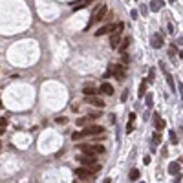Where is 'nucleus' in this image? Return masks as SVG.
Instances as JSON below:
<instances>
[{
    "mask_svg": "<svg viewBox=\"0 0 183 183\" xmlns=\"http://www.w3.org/2000/svg\"><path fill=\"white\" fill-rule=\"evenodd\" d=\"M82 137H84V136H82L81 132H73V134H72V139H73V141H79Z\"/></svg>",
    "mask_w": 183,
    "mask_h": 183,
    "instance_id": "21",
    "label": "nucleus"
},
{
    "mask_svg": "<svg viewBox=\"0 0 183 183\" xmlns=\"http://www.w3.org/2000/svg\"><path fill=\"white\" fill-rule=\"evenodd\" d=\"M152 104H154V101H152V94H148V95H146V106L150 108Z\"/></svg>",
    "mask_w": 183,
    "mask_h": 183,
    "instance_id": "23",
    "label": "nucleus"
},
{
    "mask_svg": "<svg viewBox=\"0 0 183 183\" xmlns=\"http://www.w3.org/2000/svg\"><path fill=\"white\" fill-rule=\"evenodd\" d=\"M73 183H79V181H73Z\"/></svg>",
    "mask_w": 183,
    "mask_h": 183,
    "instance_id": "30",
    "label": "nucleus"
},
{
    "mask_svg": "<svg viewBox=\"0 0 183 183\" xmlns=\"http://www.w3.org/2000/svg\"><path fill=\"white\" fill-rule=\"evenodd\" d=\"M84 154H90V156H97V154H102L104 152V146L102 145H79Z\"/></svg>",
    "mask_w": 183,
    "mask_h": 183,
    "instance_id": "3",
    "label": "nucleus"
},
{
    "mask_svg": "<svg viewBox=\"0 0 183 183\" xmlns=\"http://www.w3.org/2000/svg\"><path fill=\"white\" fill-rule=\"evenodd\" d=\"M84 101L88 102V104H92V106H97V108H102V106H104V101L99 99V97H95V95H88Z\"/></svg>",
    "mask_w": 183,
    "mask_h": 183,
    "instance_id": "8",
    "label": "nucleus"
},
{
    "mask_svg": "<svg viewBox=\"0 0 183 183\" xmlns=\"http://www.w3.org/2000/svg\"><path fill=\"white\" fill-rule=\"evenodd\" d=\"M106 11H108V7H106V6H99V7H97V11L94 13V17L90 19V22H88V28H86V29H90L92 26H95V24L102 22V19L106 17Z\"/></svg>",
    "mask_w": 183,
    "mask_h": 183,
    "instance_id": "1",
    "label": "nucleus"
},
{
    "mask_svg": "<svg viewBox=\"0 0 183 183\" xmlns=\"http://www.w3.org/2000/svg\"><path fill=\"white\" fill-rule=\"evenodd\" d=\"M95 92H97V90H95L94 86H88V84H86V86L82 88V94H84L86 97H88V95H95Z\"/></svg>",
    "mask_w": 183,
    "mask_h": 183,
    "instance_id": "15",
    "label": "nucleus"
},
{
    "mask_svg": "<svg viewBox=\"0 0 183 183\" xmlns=\"http://www.w3.org/2000/svg\"><path fill=\"white\" fill-rule=\"evenodd\" d=\"M88 115H90L92 119H97V117H101V114H99V112H92V114H88Z\"/></svg>",
    "mask_w": 183,
    "mask_h": 183,
    "instance_id": "26",
    "label": "nucleus"
},
{
    "mask_svg": "<svg viewBox=\"0 0 183 183\" xmlns=\"http://www.w3.org/2000/svg\"><path fill=\"white\" fill-rule=\"evenodd\" d=\"M152 141H154V145H159V134H154L152 136Z\"/></svg>",
    "mask_w": 183,
    "mask_h": 183,
    "instance_id": "25",
    "label": "nucleus"
},
{
    "mask_svg": "<svg viewBox=\"0 0 183 183\" xmlns=\"http://www.w3.org/2000/svg\"><path fill=\"white\" fill-rule=\"evenodd\" d=\"M139 176H141V172H139L137 168H132V170H130V180H132V181L139 180Z\"/></svg>",
    "mask_w": 183,
    "mask_h": 183,
    "instance_id": "19",
    "label": "nucleus"
},
{
    "mask_svg": "<svg viewBox=\"0 0 183 183\" xmlns=\"http://www.w3.org/2000/svg\"><path fill=\"white\" fill-rule=\"evenodd\" d=\"M90 2H94V0H81V2H75V4H73V11H79V9H82V7H86Z\"/></svg>",
    "mask_w": 183,
    "mask_h": 183,
    "instance_id": "11",
    "label": "nucleus"
},
{
    "mask_svg": "<svg viewBox=\"0 0 183 183\" xmlns=\"http://www.w3.org/2000/svg\"><path fill=\"white\" fill-rule=\"evenodd\" d=\"M0 108H2V101H0Z\"/></svg>",
    "mask_w": 183,
    "mask_h": 183,
    "instance_id": "29",
    "label": "nucleus"
},
{
    "mask_svg": "<svg viewBox=\"0 0 183 183\" xmlns=\"http://www.w3.org/2000/svg\"><path fill=\"white\" fill-rule=\"evenodd\" d=\"M55 123H57V124H66V123H68V117H66V115L57 117V119H55Z\"/></svg>",
    "mask_w": 183,
    "mask_h": 183,
    "instance_id": "22",
    "label": "nucleus"
},
{
    "mask_svg": "<svg viewBox=\"0 0 183 183\" xmlns=\"http://www.w3.org/2000/svg\"><path fill=\"white\" fill-rule=\"evenodd\" d=\"M90 121H92V117L86 115V117H79V119L75 121V124H77V126H86V124H90Z\"/></svg>",
    "mask_w": 183,
    "mask_h": 183,
    "instance_id": "14",
    "label": "nucleus"
},
{
    "mask_svg": "<svg viewBox=\"0 0 183 183\" xmlns=\"http://www.w3.org/2000/svg\"><path fill=\"white\" fill-rule=\"evenodd\" d=\"M154 123H156V128H158V130H163V128H165V121H163L158 114H154Z\"/></svg>",
    "mask_w": 183,
    "mask_h": 183,
    "instance_id": "13",
    "label": "nucleus"
},
{
    "mask_svg": "<svg viewBox=\"0 0 183 183\" xmlns=\"http://www.w3.org/2000/svg\"><path fill=\"white\" fill-rule=\"evenodd\" d=\"M77 159H79L84 167H90V165L97 163V158H95V156H90V154H82V156H79Z\"/></svg>",
    "mask_w": 183,
    "mask_h": 183,
    "instance_id": "6",
    "label": "nucleus"
},
{
    "mask_svg": "<svg viewBox=\"0 0 183 183\" xmlns=\"http://www.w3.org/2000/svg\"><path fill=\"white\" fill-rule=\"evenodd\" d=\"M161 35H159V33H156V35H154V39H152V46H154V48H161Z\"/></svg>",
    "mask_w": 183,
    "mask_h": 183,
    "instance_id": "18",
    "label": "nucleus"
},
{
    "mask_svg": "<svg viewBox=\"0 0 183 183\" xmlns=\"http://www.w3.org/2000/svg\"><path fill=\"white\" fill-rule=\"evenodd\" d=\"M6 126H7V119L6 117H0V134H4Z\"/></svg>",
    "mask_w": 183,
    "mask_h": 183,
    "instance_id": "20",
    "label": "nucleus"
},
{
    "mask_svg": "<svg viewBox=\"0 0 183 183\" xmlns=\"http://www.w3.org/2000/svg\"><path fill=\"white\" fill-rule=\"evenodd\" d=\"M170 141L174 145H178V137H176V132H170Z\"/></svg>",
    "mask_w": 183,
    "mask_h": 183,
    "instance_id": "24",
    "label": "nucleus"
},
{
    "mask_svg": "<svg viewBox=\"0 0 183 183\" xmlns=\"http://www.w3.org/2000/svg\"><path fill=\"white\" fill-rule=\"evenodd\" d=\"M110 75H115L119 81L124 79V66H123V64H110V68H108V72L104 73V77H110Z\"/></svg>",
    "mask_w": 183,
    "mask_h": 183,
    "instance_id": "2",
    "label": "nucleus"
},
{
    "mask_svg": "<svg viewBox=\"0 0 183 183\" xmlns=\"http://www.w3.org/2000/svg\"><path fill=\"white\" fill-rule=\"evenodd\" d=\"M136 128V114H130L128 115V124H126V134H132Z\"/></svg>",
    "mask_w": 183,
    "mask_h": 183,
    "instance_id": "9",
    "label": "nucleus"
},
{
    "mask_svg": "<svg viewBox=\"0 0 183 183\" xmlns=\"http://www.w3.org/2000/svg\"><path fill=\"white\" fill-rule=\"evenodd\" d=\"M102 132H104V128L99 126V124H86L81 134L84 136V137H88V136H99V134H102Z\"/></svg>",
    "mask_w": 183,
    "mask_h": 183,
    "instance_id": "4",
    "label": "nucleus"
},
{
    "mask_svg": "<svg viewBox=\"0 0 183 183\" xmlns=\"http://www.w3.org/2000/svg\"><path fill=\"white\" fill-rule=\"evenodd\" d=\"M146 84H148V81H146V79L139 84V92H137V95H139V97H145V94H146Z\"/></svg>",
    "mask_w": 183,
    "mask_h": 183,
    "instance_id": "16",
    "label": "nucleus"
},
{
    "mask_svg": "<svg viewBox=\"0 0 183 183\" xmlns=\"http://www.w3.org/2000/svg\"><path fill=\"white\" fill-rule=\"evenodd\" d=\"M92 170L88 168V167H81V168H77L75 170V176L77 178H81V180H88V178H92V174H90Z\"/></svg>",
    "mask_w": 183,
    "mask_h": 183,
    "instance_id": "7",
    "label": "nucleus"
},
{
    "mask_svg": "<svg viewBox=\"0 0 183 183\" xmlns=\"http://www.w3.org/2000/svg\"><path fill=\"white\" fill-rule=\"evenodd\" d=\"M168 172L176 176V174L180 172V163H170V165H168Z\"/></svg>",
    "mask_w": 183,
    "mask_h": 183,
    "instance_id": "17",
    "label": "nucleus"
},
{
    "mask_svg": "<svg viewBox=\"0 0 183 183\" xmlns=\"http://www.w3.org/2000/svg\"><path fill=\"white\" fill-rule=\"evenodd\" d=\"M123 29H124V24H121L115 31H114V35L110 37V46L112 48H117L119 46V42H121V33H123Z\"/></svg>",
    "mask_w": 183,
    "mask_h": 183,
    "instance_id": "5",
    "label": "nucleus"
},
{
    "mask_svg": "<svg viewBox=\"0 0 183 183\" xmlns=\"http://www.w3.org/2000/svg\"><path fill=\"white\" fill-rule=\"evenodd\" d=\"M159 6H161V2H158V0H156V2H152V7H154V9H158Z\"/></svg>",
    "mask_w": 183,
    "mask_h": 183,
    "instance_id": "27",
    "label": "nucleus"
},
{
    "mask_svg": "<svg viewBox=\"0 0 183 183\" xmlns=\"http://www.w3.org/2000/svg\"><path fill=\"white\" fill-rule=\"evenodd\" d=\"M101 92L104 94V95H112V94H114V88H112V84L102 82V84H101Z\"/></svg>",
    "mask_w": 183,
    "mask_h": 183,
    "instance_id": "10",
    "label": "nucleus"
},
{
    "mask_svg": "<svg viewBox=\"0 0 183 183\" xmlns=\"http://www.w3.org/2000/svg\"><path fill=\"white\" fill-rule=\"evenodd\" d=\"M102 183H112V181H110V178H106V180H104Z\"/></svg>",
    "mask_w": 183,
    "mask_h": 183,
    "instance_id": "28",
    "label": "nucleus"
},
{
    "mask_svg": "<svg viewBox=\"0 0 183 183\" xmlns=\"http://www.w3.org/2000/svg\"><path fill=\"white\" fill-rule=\"evenodd\" d=\"M130 42H132V39H130V37H124V39H123V42H119V46H117V48H119V51H124V50L130 46Z\"/></svg>",
    "mask_w": 183,
    "mask_h": 183,
    "instance_id": "12",
    "label": "nucleus"
}]
</instances>
